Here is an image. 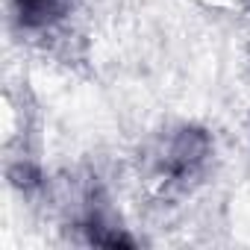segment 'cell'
I'll return each mask as SVG.
<instances>
[{"label":"cell","mask_w":250,"mask_h":250,"mask_svg":"<svg viewBox=\"0 0 250 250\" xmlns=\"http://www.w3.org/2000/svg\"><path fill=\"white\" fill-rule=\"evenodd\" d=\"M209 156H212V139H209V133H203L197 127H186V130H180L168 142V147L159 156L156 171H159V177H162L165 186L186 188L191 180H197L203 174Z\"/></svg>","instance_id":"obj_1"},{"label":"cell","mask_w":250,"mask_h":250,"mask_svg":"<svg viewBox=\"0 0 250 250\" xmlns=\"http://www.w3.org/2000/svg\"><path fill=\"white\" fill-rule=\"evenodd\" d=\"M12 3L24 30H44L68 12L71 0H12Z\"/></svg>","instance_id":"obj_2"}]
</instances>
